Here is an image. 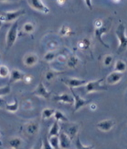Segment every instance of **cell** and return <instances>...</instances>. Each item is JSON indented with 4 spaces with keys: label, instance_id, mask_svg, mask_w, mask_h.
Returning a JSON list of instances; mask_svg holds the SVG:
<instances>
[{
    "label": "cell",
    "instance_id": "obj_28",
    "mask_svg": "<svg viewBox=\"0 0 127 149\" xmlns=\"http://www.w3.org/2000/svg\"><path fill=\"white\" fill-rule=\"evenodd\" d=\"M11 92V87L10 86H6L0 87V97L3 95H5Z\"/></svg>",
    "mask_w": 127,
    "mask_h": 149
},
{
    "label": "cell",
    "instance_id": "obj_33",
    "mask_svg": "<svg viewBox=\"0 0 127 149\" xmlns=\"http://www.w3.org/2000/svg\"><path fill=\"white\" fill-rule=\"evenodd\" d=\"M69 31L70 29L67 27V26H63V28L61 29L60 33L63 36H66V35H68V34H69Z\"/></svg>",
    "mask_w": 127,
    "mask_h": 149
},
{
    "label": "cell",
    "instance_id": "obj_27",
    "mask_svg": "<svg viewBox=\"0 0 127 149\" xmlns=\"http://www.w3.org/2000/svg\"><path fill=\"white\" fill-rule=\"evenodd\" d=\"M34 29H35V27H34V24H32L31 23H29H29H25L23 26L24 31L25 33H27V34H30L32 32H34Z\"/></svg>",
    "mask_w": 127,
    "mask_h": 149
},
{
    "label": "cell",
    "instance_id": "obj_15",
    "mask_svg": "<svg viewBox=\"0 0 127 149\" xmlns=\"http://www.w3.org/2000/svg\"><path fill=\"white\" fill-rule=\"evenodd\" d=\"M38 61V57L35 54H28L24 58V64L28 67L33 66Z\"/></svg>",
    "mask_w": 127,
    "mask_h": 149
},
{
    "label": "cell",
    "instance_id": "obj_39",
    "mask_svg": "<svg viewBox=\"0 0 127 149\" xmlns=\"http://www.w3.org/2000/svg\"></svg>",
    "mask_w": 127,
    "mask_h": 149
},
{
    "label": "cell",
    "instance_id": "obj_23",
    "mask_svg": "<svg viewBox=\"0 0 127 149\" xmlns=\"http://www.w3.org/2000/svg\"><path fill=\"white\" fill-rule=\"evenodd\" d=\"M54 118L55 119V121L56 122H68V119L67 117L65 115V113H63L62 112H61L60 111H56Z\"/></svg>",
    "mask_w": 127,
    "mask_h": 149
},
{
    "label": "cell",
    "instance_id": "obj_9",
    "mask_svg": "<svg viewBox=\"0 0 127 149\" xmlns=\"http://www.w3.org/2000/svg\"><path fill=\"white\" fill-rule=\"evenodd\" d=\"M33 94L35 95L38 96L39 97L45 99L46 100L50 99L51 95V93L47 89L42 82H41L38 84L36 88L34 91Z\"/></svg>",
    "mask_w": 127,
    "mask_h": 149
},
{
    "label": "cell",
    "instance_id": "obj_16",
    "mask_svg": "<svg viewBox=\"0 0 127 149\" xmlns=\"http://www.w3.org/2000/svg\"><path fill=\"white\" fill-rule=\"evenodd\" d=\"M40 128V125L37 122H30L25 127L26 132H27L30 135H36Z\"/></svg>",
    "mask_w": 127,
    "mask_h": 149
},
{
    "label": "cell",
    "instance_id": "obj_6",
    "mask_svg": "<svg viewBox=\"0 0 127 149\" xmlns=\"http://www.w3.org/2000/svg\"><path fill=\"white\" fill-rule=\"evenodd\" d=\"M62 81L66 86H68L69 89H73L74 88H76V87L85 86L87 83V81L86 80L76 78L64 79L62 80Z\"/></svg>",
    "mask_w": 127,
    "mask_h": 149
},
{
    "label": "cell",
    "instance_id": "obj_20",
    "mask_svg": "<svg viewBox=\"0 0 127 149\" xmlns=\"http://www.w3.org/2000/svg\"><path fill=\"white\" fill-rule=\"evenodd\" d=\"M127 69V65L126 63L123 60H117L115 64L114 69L116 72H120V73H124Z\"/></svg>",
    "mask_w": 127,
    "mask_h": 149
},
{
    "label": "cell",
    "instance_id": "obj_14",
    "mask_svg": "<svg viewBox=\"0 0 127 149\" xmlns=\"http://www.w3.org/2000/svg\"><path fill=\"white\" fill-rule=\"evenodd\" d=\"M25 75L17 69H13L10 73V83L24 81Z\"/></svg>",
    "mask_w": 127,
    "mask_h": 149
},
{
    "label": "cell",
    "instance_id": "obj_25",
    "mask_svg": "<svg viewBox=\"0 0 127 149\" xmlns=\"http://www.w3.org/2000/svg\"><path fill=\"white\" fill-rule=\"evenodd\" d=\"M76 149H94V146H85L81 141L80 138L78 136L76 141Z\"/></svg>",
    "mask_w": 127,
    "mask_h": 149
},
{
    "label": "cell",
    "instance_id": "obj_13",
    "mask_svg": "<svg viewBox=\"0 0 127 149\" xmlns=\"http://www.w3.org/2000/svg\"><path fill=\"white\" fill-rule=\"evenodd\" d=\"M124 76L123 73H120L116 71L111 72L106 78L107 84L108 85H115L119 82Z\"/></svg>",
    "mask_w": 127,
    "mask_h": 149
},
{
    "label": "cell",
    "instance_id": "obj_7",
    "mask_svg": "<svg viewBox=\"0 0 127 149\" xmlns=\"http://www.w3.org/2000/svg\"><path fill=\"white\" fill-rule=\"evenodd\" d=\"M115 125V121L112 119H104L96 124L97 129L103 132H108L112 130Z\"/></svg>",
    "mask_w": 127,
    "mask_h": 149
},
{
    "label": "cell",
    "instance_id": "obj_12",
    "mask_svg": "<svg viewBox=\"0 0 127 149\" xmlns=\"http://www.w3.org/2000/svg\"><path fill=\"white\" fill-rule=\"evenodd\" d=\"M54 100L55 102L68 104L70 105L74 104V98L73 96L69 95L68 93H63L60 95L54 96Z\"/></svg>",
    "mask_w": 127,
    "mask_h": 149
},
{
    "label": "cell",
    "instance_id": "obj_31",
    "mask_svg": "<svg viewBox=\"0 0 127 149\" xmlns=\"http://www.w3.org/2000/svg\"><path fill=\"white\" fill-rule=\"evenodd\" d=\"M77 59L76 58H74V57H71V58L68 60V66H69L70 68H74L77 64Z\"/></svg>",
    "mask_w": 127,
    "mask_h": 149
},
{
    "label": "cell",
    "instance_id": "obj_37",
    "mask_svg": "<svg viewBox=\"0 0 127 149\" xmlns=\"http://www.w3.org/2000/svg\"><path fill=\"white\" fill-rule=\"evenodd\" d=\"M2 23H3V22L1 21H0V28H1V26H2Z\"/></svg>",
    "mask_w": 127,
    "mask_h": 149
},
{
    "label": "cell",
    "instance_id": "obj_1",
    "mask_svg": "<svg viewBox=\"0 0 127 149\" xmlns=\"http://www.w3.org/2000/svg\"><path fill=\"white\" fill-rule=\"evenodd\" d=\"M115 34L119 41V46L117 52V54H121L127 50V35L125 26L124 24H120L115 31Z\"/></svg>",
    "mask_w": 127,
    "mask_h": 149
},
{
    "label": "cell",
    "instance_id": "obj_2",
    "mask_svg": "<svg viewBox=\"0 0 127 149\" xmlns=\"http://www.w3.org/2000/svg\"><path fill=\"white\" fill-rule=\"evenodd\" d=\"M18 28L19 22L16 20L8 30L6 38V45L8 49L12 47L16 41L17 36H18Z\"/></svg>",
    "mask_w": 127,
    "mask_h": 149
},
{
    "label": "cell",
    "instance_id": "obj_8",
    "mask_svg": "<svg viewBox=\"0 0 127 149\" xmlns=\"http://www.w3.org/2000/svg\"><path fill=\"white\" fill-rule=\"evenodd\" d=\"M27 3L34 10L44 14H48L50 12V9L41 0H31V1H27Z\"/></svg>",
    "mask_w": 127,
    "mask_h": 149
},
{
    "label": "cell",
    "instance_id": "obj_3",
    "mask_svg": "<svg viewBox=\"0 0 127 149\" xmlns=\"http://www.w3.org/2000/svg\"><path fill=\"white\" fill-rule=\"evenodd\" d=\"M104 81V79L101 78L99 79L87 82L85 86V91L87 94H89L94 92L106 91L107 87L106 86L102 84V82Z\"/></svg>",
    "mask_w": 127,
    "mask_h": 149
},
{
    "label": "cell",
    "instance_id": "obj_10",
    "mask_svg": "<svg viewBox=\"0 0 127 149\" xmlns=\"http://www.w3.org/2000/svg\"><path fill=\"white\" fill-rule=\"evenodd\" d=\"M58 138L60 149H71L72 140L65 132H61Z\"/></svg>",
    "mask_w": 127,
    "mask_h": 149
},
{
    "label": "cell",
    "instance_id": "obj_5",
    "mask_svg": "<svg viewBox=\"0 0 127 149\" xmlns=\"http://www.w3.org/2000/svg\"><path fill=\"white\" fill-rule=\"evenodd\" d=\"M25 11L23 10H19L15 11L1 13L0 16V21L2 22H11L18 18L21 16L23 15Z\"/></svg>",
    "mask_w": 127,
    "mask_h": 149
},
{
    "label": "cell",
    "instance_id": "obj_4",
    "mask_svg": "<svg viewBox=\"0 0 127 149\" xmlns=\"http://www.w3.org/2000/svg\"><path fill=\"white\" fill-rule=\"evenodd\" d=\"M70 90L71 91L73 97L74 98V112L80 110L81 108L90 104L91 102V100L84 99L82 98L80 95L76 94L75 92L74 91V89H70Z\"/></svg>",
    "mask_w": 127,
    "mask_h": 149
},
{
    "label": "cell",
    "instance_id": "obj_38",
    "mask_svg": "<svg viewBox=\"0 0 127 149\" xmlns=\"http://www.w3.org/2000/svg\"><path fill=\"white\" fill-rule=\"evenodd\" d=\"M1 12H0V16H1Z\"/></svg>",
    "mask_w": 127,
    "mask_h": 149
},
{
    "label": "cell",
    "instance_id": "obj_17",
    "mask_svg": "<svg viewBox=\"0 0 127 149\" xmlns=\"http://www.w3.org/2000/svg\"><path fill=\"white\" fill-rule=\"evenodd\" d=\"M79 130H80V126L78 124H73L68 127L65 132L73 140L78 135Z\"/></svg>",
    "mask_w": 127,
    "mask_h": 149
},
{
    "label": "cell",
    "instance_id": "obj_35",
    "mask_svg": "<svg viewBox=\"0 0 127 149\" xmlns=\"http://www.w3.org/2000/svg\"><path fill=\"white\" fill-rule=\"evenodd\" d=\"M31 149H43V141L41 139Z\"/></svg>",
    "mask_w": 127,
    "mask_h": 149
},
{
    "label": "cell",
    "instance_id": "obj_34",
    "mask_svg": "<svg viewBox=\"0 0 127 149\" xmlns=\"http://www.w3.org/2000/svg\"><path fill=\"white\" fill-rule=\"evenodd\" d=\"M55 58V54H54L53 52H49L47 53L45 56V59L47 61H51L53 60Z\"/></svg>",
    "mask_w": 127,
    "mask_h": 149
},
{
    "label": "cell",
    "instance_id": "obj_19",
    "mask_svg": "<svg viewBox=\"0 0 127 149\" xmlns=\"http://www.w3.org/2000/svg\"><path fill=\"white\" fill-rule=\"evenodd\" d=\"M60 133V127L58 124V122L55 121L54 124H52L49 130V137H54V136H59Z\"/></svg>",
    "mask_w": 127,
    "mask_h": 149
},
{
    "label": "cell",
    "instance_id": "obj_36",
    "mask_svg": "<svg viewBox=\"0 0 127 149\" xmlns=\"http://www.w3.org/2000/svg\"><path fill=\"white\" fill-rule=\"evenodd\" d=\"M85 2L87 3V6H88L89 10H92V9H93V5H92V4H91V1H86Z\"/></svg>",
    "mask_w": 127,
    "mask_h": 149
},
{
    "label": "cell",
    "instance_id": "obj_26",
    "mask_svg": "<svg viewBox=\"0 0 127 149\" xmlns=\"http://www.w3.org/2000/svg\"><path fill=\"white\" fill-rule=\"evenodd\" d=\"M10 74L8 68L4 65H0V77L4 78Z\"/></svg>",
    "mask_w": 127,
    "mask_h": 149
},
{
    "label": "cell",
    "instance_id": "obj_21",
    "mask_svg": "<svg viewBox=\"0 0 127 149\" xmlns=\"http://www.w3.org/2000/svg\"><path fill=\"white\" fill-rule=\"evenodd\" d=\"M56 110L51 108H45L43 109L41 113V117L43 120L49 119L51 117H54Z\"/></svg>",
    "mask_w": 127,
    "mask_h": 149
},
{
    "label": "cell",
    "instance_id": "obj_22",
    "mask_svg": "<svg viewBox=\"0 0 127 149\" xmlns=\"http://www.w3.org/2000/svg\"><path fill=\"white\" fill-rule=\"evenodd\" d=\"M6 110L10 112H16L19 109V102L16 99L12 104H5Z\"/></svg>",
    "mask_w": 127,
    "mask_h": 149
},
{
    "label": "cell",
    "instance_id": "obj_29",
    "mask_svg": "<svg viewBox=\"0 0 127 149\" xmlns=\"http://www.w3.org/2000/svg\"><path fill=\"white\" fill-rule=\"evenodd\" d=\"M89 46V41L87 39H83L82 41L78 43V46L81 49H86Z\"/></svg>",
    "mask_w": 127,
    "mask_h": 149
},
{
    "label": "cell",
    "instance_id": "obj_11",
    "mask_svg": "<svg viewBox=\"0 0 127 149\" xmlns=\"http://www.w3.org/2000/svg\"><path fill=\"white\" fill-rule=\"evenodd\" d=\"M110 26L111 24L108 25V24H104V22H103V23L101 26H99L98 28H95V35L96 38L97 39V40L99 41H100V42H101L102 45H104L106 47H109V46H107L106 44L102 41V35L108 31L109 30V28H110Z\"/></svg>",
    "mask_w": 127,
    "mask_h": 149
},
{
    "label": "cell",
    "instance_id": "obj_32",
    "mask_svg": "<svg viewBox=\"0 0 127 149\" xmlns=\"http://www.w3.org/2000/svg\"><path fill=\"white\" fill-rule=\"evenodd\" d=\"M113 61V58L112 56L111 55H107L104 58V64L108 66V65H110L112 63Z\"/></svg>",
    "mask_w": 127,
    "mask_h": 149
},
{
    "label": "cell",
    "instance_id": "obj_30",
    "mask_svg": "<svg viewBox=\"0 0 127 149\" xmlns=\"http://www.w3.org/2000/svg\"><path fill=\"white\" fill-rule=\"evenodd\" d=\"M43 141V149H53L49 141V137H45Z\"/></svg>",
    "mask_w": 127,
    "mask_h": 149
},
{
    "label": "cell",
    "instance_id": "obj_18",
    "mask_svg": "<svg viewBox=\"0 0 127 149\" xmlns=\"http://www.w3.org/2000/svg\"><path fill=\"white\" fill-rule=\"evenodd\" d=\"M23 144V141L20 137H12L8 142V145L11 149H19Z\"/></svg>",
    "mask_w": 127,
    "mask_h": 149
},
{
    "label": "cell",
    "instance_id": "obj_24",
    "mask_svg": "<svg viewBox=\"0 0 127 149\" xmlns=\"http://www.w3.org/2000/svg\"><path fill=\"white\" fill-rule=\"evenodd\" d=\"M49 141L53 149H60L58 136H54L49 137Z\"/></svg>",
    "mask_w": 127,
    "mask_h": 149
}]
</instances>
